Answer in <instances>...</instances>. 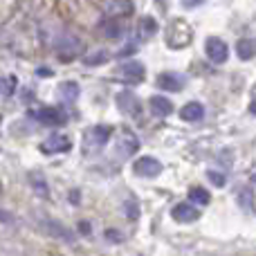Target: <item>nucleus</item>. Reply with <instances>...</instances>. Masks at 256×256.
Wrapping results in <instances>:
<instances>
[{"label": "nucleus", "instance_id": "1", "mask_svg": "<svg viewBox=\"0 0 256 256\" xmlns=\"http://www.w3.org/2000/svg\"><path fill=\"white\" fill-rule=\"evenodd\" d=\"M191 38H194V32H191V27L186 25L184 20H180V18H176V20L168 25V32H166V43L171 45V48L180 50L184 48V45L191 43Z\"/></svg>", "mask_w": 256, "mask_h": 256}, {"label": "nucleus", "instance_id": "2", "mask_svg": "<svg viewBox=\"0 0 256 256\" xmlns=\"http://www.w3.org/2000/svg\"><path fill=\"white\" fill-rule=\"evenodd\" d=\"M38 124L43 126H63L68 122V115L56 106H48V108H38V110H32L30 112Z\"/></svg>", "mask_w": 256, "mask_h": 256}, {"label": "nucleus", "instance_id": "3", "mask_svg": "<svg viewBox=\"0 0 256 256\" xmlns=\"http://www.w3.org/2000/svg\"><path fill=\"white\" fill-rule=\"evenodd\" d=\"M140 140H137L135 132H130L128 128L122 130V135L117 137V144H115V155H120L122 160L130 158V155H135L137 150H140Z\"/></svg>", "mask_w": 256, "mask_h": 256}, {"label": "nucleus", "instance_id": "4", "mask_svg": "<svg viewBox=\"0 0 256 256\" xmlns=\"http://www.w3.org/2000/svg\"><path fill=\"white\" fill-rule=\"evenodd\" d=\"M115 104H117V108L128 117H140L142 115V104L130 90H122V92H117Z\"/></svg>", "mask_w": 256, "mask_h": 256}, {"label": "nucleus", "instance_id": "5", "mask_svg": "<svg viewBox=\"0 0 256 256\" xmlns=\"http://www.w3.org/2000/svg\"><path fill=\"white\" fill-rule=\"evenodd\" d=\"M117 76L124 79L126 84H142L144 76H146V70L140 61H128V63H124V66L117 68Z\"/></svg>", "mask_w": 256, "mask_h": 256}, {"label": "nucleus", "instance_id": "6", "mask_svg": "<svg viewBox=\"0 0 256 256\" xmlns=\"http://www.w3.org/2000/svg\"><path fill=\"white\" fill-rule=\"evenodd\" d=\"M132 173L140 178H155L162 173V162L155 158H140L132 164Z\"/></svg>", "mask_w": 256, "mask_h": 256}, {"label": "nucleus", "instance_id": "7", "mask_svg": "<svg viewBox=\"0 0 256 256\" xmlns=\"http://www.w3.org/2000/svg\"><path fill=\"white\" fill-rule=\"evenodd\" d=\"M204 52H207V56L212 58L214 63H225L227 56H230V48H227L225 40L216 38V36H212V38L204 40Z\"/></svg>", "mask_w": 256, "mask_h": 256}, {"label": "nucleus", "instance_id": "8", "mask_svg": "<svg viewBox=\"0 0 256 256\" xmlns=\"http://www.w3.org/2000/svg\"><path fill=\"white\" fill-rule=\"evenodd\" d=\"M72 148V140L68 135H50L48 140L40 144V150L45 155H54V153H68Z\"/></svg>", "mask_w": 256, "mask_h": 256}, {"label": "nucleus", "instance_id": "9", "mask_svg": "<svg viewBox=\"0 0 256 256\" xmlns=\"http://www.w3.org/2000/svg\"><path fill=\"white\" fill-rule=\"evenodd\" d=\"M84 50V45H81V40L79 38H74V36H70V34H66L61 40L56 43V52H58V56L63 58V61H72V58L76 56V54Z\"/></svg>", "mask_w": 256, "mask_h": 256}, {"label": "nucleus", "instance_id": "10", "mask_svg": "<svg viewBox=\"0 0 256 256\" xmlns=\"http://www.w3.org/2000/svg\"><path fill=\"white\" fill-rule=\"evenodd\" d=\"M112 135V128L102 124V126H92L86 130V144L90 146V148H99V146H104L108 140H110Z\"/></svg>", "mask_w": 256, "mask_h": 256}, {"label": "nucleus", "instance_id": "11", "mask_svg": "<svg viewBox=\"0 0 256 256\" xmlns=\"http://www.w3.org/2000/svg\"><path fill=\"white\" fill-rule=\"evenodd\" d=\"M173 220L178 222H196L200 218V212L196 209L194 202H178L176 207L171 209Z\"/></svg>", "mask_w": 256, "mask_h": 256}, {"label": "nucleus", "instance_id": "12", "mask_svg": "<svg viewBox=\"0 0 256 256\" xmlns=\"http://www.w3.org/2000/svg\"><path fill=\"white\" fill-rule=\"evenodd\" d=\"M158 86L162 90H168V92H178V90L184 88V76L178 74V72H162L158 76Z\"/></svg>", "mask_w": 256, "mask_h": 256}, {"label": "nucleus", "instance_id": "13", "mask_svg": "<svg viewBox=\"0 0 256 256\" xmlns=\"http://www.w3.org/2000/svg\"><path fill=\"white\" fill-rule=\"evenodd\" d=\"M40 225H43V232H48V234H52V236H56V238L66 240V243H72V240H74V234H72V232H68L61 222L45 218V220H40Z\"/></svg>", "mask_w": 256, "mask_h": 256}, {"label": "nucleus", "instance_id": "14", "mask_svg": "<svg viewBox=\"0 0 256 256\" xmlns=\"http://www.w3.org/2000/svg\"><path fill=\"white\" fill-rule=\"evenodd\" d=\"M150 112H153L155 117H168L173 112V104L168 102L166 97H150Z\"/></svg>", "mask_w": 256, "mask_h": 256}, {"label": "nucleus", "instance_id": "15", "mask_svg": "<svg viewBox=\"0 0 256 256\" xmlns=\"http://www.w3.org/2000/svg\"><path fill=\"white\" fill-rule=\"evenodd\" d=\"M180 117L184 122H200L204 117V106L202 104H198V102H189L180 110Z\"/></svg>", "mask_w": 256, "mask_h": 256}, {"label": "nucleus", "instance_id": "16", "mask_svg": "<svg viewBox=\"0 0 256 256\" xmlns=\"http://www.w3.org/2000/svg\"><path fill=\"white\" fill-rule=\"evenodd\" d=\"M155 32H158V20L155 18L144 16L137 22V36H140V40H148L150 36H155Z\"/></svg>", "mask_w": 256, "mask_h": 256}, {"label": "nucleus", "instance_id": "17", "mask_svg": "<svg viewBox=\"0 0 256 256\" xmlns=\"http://www.w3.org/2000/svg\"><path fill=\"white\" fill-rule=\"evenodd\" d=\"M236 54H238L243 61H250V58L256 56V38H240L236 43Z\"/></svg>", "mask_w": 256, "mask_h": 256}, {"label": "nucleus", "instance_id": "18", "mask_svg": "<svg viewBox=\"0 0 256 256\" xmlns=\"http://www.w3.org/2000/svg\"><path fill=\"white\" fill-rule=\"evenodd\" d=\"M102 34L108 36V38H120L122 34H124V22L122 20H104L102 22Z\"/></svg>", "mask_w": 256, "mask_h": 256}, {"label": "nucleus", "instance_id": "19", "mask_svg": "<svg viewBox=\"0 0 256 256\" xmlns=\"http://www.w3.org/2000/svg\"><path fill=\"white\" fill-rule=\"evenodd\" d=\"M58 94H61V99L66 104H74L76 99H79V86H76L74 81H66V84L58 88Z\"/></svg>", "mask_w": 256, "mask_h": 256}, {"label": "nucleus", "instance_id": "20", "mask_svg": "<svg viewBox=\"0 0 256 256\" xmlns=\"http://www.w3.org/2000/svg\"><path fill=\"white\" fill-rule=\"evenodd\" d=\"M189 202L194 204H209L212 202V196L204 186H191L189 189Z\"/></svg>", "mask_w": 256, "mask_h": 256}, {"label": "nucleus", "instance_id": "21", "mask_svg": "<svg viewBox=\"0 0 256 256\" xmlns=\"http://www.w3.org/2000/svg\"><path fill=\"white\" fill-rule=\"evenodd\" d=\"M16 90V76H0V94L9 97Z\"/></svg>", "mask_w": 256, "mask_h": 256}, {"label": "nucleus", "instance_id": "22", "mask_svg": "<svg viewBox=\"0 0 256 256\" xmlns=\"http://www.w3.org/2000/svg\"><path fill=\"white\" fill-rule=\"evenodd\" d=\"M30 180H32V184H34V191H36V194H38L40 198H48L50 191H48V184H45L43 178H40V176H32Z\"/></svg>", "mask_w": 256, "mask_h": 256}, {"label": "nucleus", "instance_id": "23", "mask_svg": "<svg viewBox=\"0 0 256 256\" xmlns=\"http://www.w3.org/2000/svg\"><path fill=\"white\" fill-rule=\"evenodd\" d=\"M106 61H108V52H106V50L94 52V54H90V56L86 58V63H88V66H97V63H106Z\"/></svg>", "mask_w": 256, "mask_h": 256}, {"label": "nucleus", "instance_id": "24", "mask_svg": "<svg viewBox=\"0 0 256 256\" xmlns=\"http://www.w3.org/2000/svg\"><path fill=\"white\" fill-rule=\"evenodd\" d=\"M207 178H209V180H212L216 186H222V184L227 182V176H225V173H218V171H209Z\"/></svg>", "mask_w": 256, "mask_h": 256}, {"label": "nucleus", "instance_id": "25", "mask_svg": "<svg viewBox=\"0 0 256 256\" xmlns=\"http://www.w3.org/2000/svg\"><path fill=\"white\" fill-rule=\"evenodd\" d=\"M126 209H128L126 216L130 218V220H135V218L140 216V209H137V202H132V200H128V202H126Z\"/></svg>", "mask_w": 256, "mask_h": 256}, {"label": "nucleus", "instance_id": "26", "mask_svg": "<svg viewBox=\"0 0 256 256\" xmlns=\"http://www.w3.org/2000/svg\"><path fill=\"white\" fill-rule=\"evenodd\" d=\"M204 0H182V4L184 7H198V4H202Z\"/></svg>", "mask_w": 256, "mask_h": 256}, {"label": "nucleus", "instance_id": "27", "mask_svg": "<svg viewBox=\"0 0 256 256\" xmlns=\"http://www.w3.org/2000/svg\"><path fill=\"white\" fill-rule=\"evenodd\" d=\"M250 110H252V115H256V99L252 102V106H250Z\"/></svg>", "mask_w": 256, "mask_h": 256}]
</instances>
